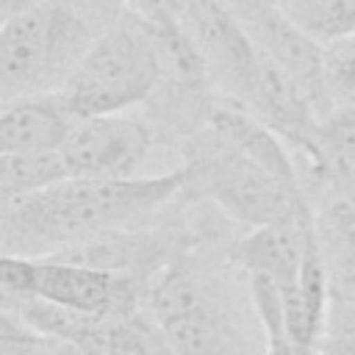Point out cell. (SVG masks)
<instances>
[{
  "label": "cell",
  "mask_w": 355,
  "mask_h": 355,
  "mask_svg": "<svg viewBox=\"0 0 355 355\" xmlns=\"http://www.w3.org/2000/svg\"><path fill=\"white\" fill-rule=\"evenodd\" d=\"M183 189L180 166L150 178H69L31 197L0 202L3 255L50 258L169 211Z\"/></svg>",
  "instance_id": "obj_1"
},
{
  "label": "cell",
  "mask_w": 355,
  "mask_h": 355,
  "mask_svg": "<svg viewBox=\"0 0 355 355\" xmlns=\"http://www.w3.org/2000/svg\"><path fill=\"white\" fill-rule=\"evenodd\" d=\"M227 241L225 236L202 239L147 291V311L175 355H266L247 275L227 261Z\"/></svg>",
  "instance_id": "obj_2"
},
{
  "label": "cell",
  "mask_w": 355,
  "mask_h": 355,
  "mask_svg": "<svg viewBox=\"0 0 355 355\" xmlns=\"http://www.w3.org/2000/svg\"><path fill=\"white\" fill-rule=\"evenodd\" d=\"M122 0H50L0 25V100L61 92Z\"/></svg>",
  "instance_id": "obj_3"
},
{
  "label": "cell",
  "mask_w": 355,
  "mask_h": 355,
  "mask_svg": "<svg viewBox=\"0 0 355 355\" xmlns=\"http://www.w3.org/2000/svg\"><path fill=\"white\" fill-rule=\"evenodd\" d=\"M180 202H208L230 225L255 230L313 208L305 189H291L266 166L239 150L214 125L178 147Z\"/></svg>",
  "instance_id": "obj_4"
},
{
  "label": "cell",
  "mask_w": 355,
  "mask_h": 355,
  "mask_svg": "<svg viewBox=\"0 0 355 355\" xmlns=\"http://www.w3.org/2000/svg\"><path fill=\"white\" fill-rule=\"evenodd\" d=\"M158 80V47L150 19L125 8L89 47L64 97L78 119L100 114H128L144 105Z\"/></svg>",
  "instance_id": "obj_5"
},
{
  "label": "cell",
  "mask_w": 355,
  "mask_h": 355,
  "mask_svg": "<svg viewBox=\"0 0 355 355\" xmlns=\"http://www.w3.org/2000/svg\"><path fill=\"white\" fill-rule=\"evenodd\" d=\"M158 47V80L144 103L155 144L178 150L211 125L225 94L216 89L208 61L194 36L180 22H153Z\"/></svg>",
  "instance_id": "obj_6"
},
{
  "label": "cell",
  "mask_w": 355,
  "mask_h": 355,
  "mask_svg": "<svg viewBox=\"0 0 355 355\" xmlns=\"http://www.w3.org/2000/svg\"><path fill=\"white\" fill-rule=\"evenodd\" d=\"M0 294L39 297L92 316H125L147 308V286L130 275L94 269L67 258H0Z\"/></svg>",
  "instance_id": "obj_7"
},
{
  "label": "cell",
  "mask_w": 355,
  "mask_h": 355,
  "mask_svg": "<svg viewBox=\"0 0 355 355\" xmlns=\"http://www.w3.org/2000/svg\"><path fill=\"white\" fill-rule=\"evenodd\" d=\"M230 14L239 19L250 42L266 55L275 67H280L311 100L319 119L333 111V103L324 89V67H322V44L302 33L280 0H222Z\"/></svg>",
  "instance_id": "obj_8"
},
{
  "label": "cell",
  "mask_w": 355,
  "mask_h": 355,
  "mask_svg": "<svg viewBox=\"0 0 355 355\" xmlns=\"http://www.w3.org/2000/svg\"><path fill=\"white\" fill-rule=\"evenodd\" d=\"M153 147L158 144L141 114H100L78 119L61 153L72 178H136Z\"/></svg>",
  "instance_id": "obj_9"
},
{
  "label": "cell",
  "mask_w": 355,
  "mask_h": 355,
  "mask_svg": "<svg viewBox=\"0 0 355 355\" xmlns=\"http://www.w3.org/2000/svg\"><path fill=\"white\" fill-rule=\"evenodd\" d=\"M311 236H313V208L255 230H244L241 236L227 241L225 252L227 261L244 275H266L280 286V291H286L300 277Z\"/></svg>",
  "instance_id": "obj_10"
},
{
  "label": "cell",
  "mask_w": 355,
  "mask_h": 355,
  "mask_svg": "<svg viewBox=\"0 0 355 355\" xmlns=\"http://www.w3.org/2000/svg\"><path fill=\"white\" fill-rule=\"evenodd\" d=\"M78 116L64 92L8 100L0 111V153L61 150Z\"/></svg>",
  "instance_id": "obj_11"
},
{
  "label": "cell",
  "mask_w": 355,
  "mask_h": 355,
  "mask_svg": "<svg viewBox=\"0 0 355 355\" xmlns=\"http://www.w3.org/2000/svg\"><path fill=\"white\" fill-rule=\"evenodd\" d=\"M313 225L330 302L355 300V205L341 197H322L313 202Z\"/></svg>",
  "instance_id": "obj_12"
},
{
  "label": "cell",
  "mask_w": 355,
  "mask_h": 355,
  "mask_svg": "<svg viewBox=\"0 0 355 355\" xmlns=\"http://www.w3.org/2000/svg\"><path fill=\"white\" fill-rule=\"evenodd\" d=\"M61 150L44 153H0V202L19 200L69 180Z\"/></svg>",
  "instance_id": "obj_13"
},
{
  "label": "cell",
  "mask_w": 355,
  "mask_h": 355,
  "mask_svg": "<svg viewBox=\"0 0 355 355\" xmlns=\"http://www.w3.org/2000/svg\"><path fill=\"white\" fill-rule=\"evenodd\" d=\"M97 352L105 355H175L155 316L141 308L125 316H105Z\"/></svg>",
  "instance_id": "obj_14"
},
{
  "label": "cell",
  "mask_w": 355,
  "mask_h": 355,
  "mask_svg": "<svg viewBox=\"0 0 355 355\" xmlns=\"http://www.w3.org/2000/svg\"><path fill=\"white\" fill-rule=\"evenodd\" d=\"M280 6L322 47L355 33V0H280Z\"/></svg>",
  "instance_id": "obj_15"
},
{
  "label": "cell",
  "mask_w": 355,
  "mask_h": 355,
  "mask_svg": "<svg viewBox=\"0 0 355 355\" xmlns=\"http://www.w3.org/2000/svg\"><path fill=\"white\" fill-rule=\"evenodd\" d=\"M78 352L75 344L47 336L17 313L0 308V355H72Z\"/></svg>",
  "instance_id": "obj_16"
},
{
  "label": "cell",
  "mask_w": 355,
  "mask_h": 355,
  "mask_svg": "<svg viewBox=\"0 0 355 355\" xmlns=\"http://www.w3.org/2000/svg\"><path fill=\"white\" fill-rule=\"evenodd\" d=\"M324 89L336 105H355V33L322 47Z\"/></svg>",
  "instance_id": "obj_17"
},
{
  "label": "cell",
  "mask_w": 355,
  "mask_h": 355,
  "mask_svg": "<svg viewBox=\"0 0 355 355\" xmlns=\"http://www.w3.org/2000/svg\"><path fill=\"white\" fill-rule=\"evenodd\" d=\"M330 158L355 172V105H336L319 119V153L305 161Z\"/></svg>",
  "instance_id": "obj_18"
},
{
  "label": "cell",
  "mask_w": 355,
  "mask_h": 355,
  "mask_svg": "<svg viewBox=\"0 0 355 355\" xmlns=\"http://www.w3.org/2000/svg\"><path fill=\"white\" fill-rule=\"evenodd\" d=\"M319 352H322V347L297 344L291 336H280V338L266 341V355H319Z\"/></svg>",
  "instance_id": "obj_19"
},
{
  "label": "cell",
  "mask_w": 355,
  "mask_h": 355,
  "mask_svg": "<svg viewBox=\"0 0 355 355\" xmlns=\"http://www.w3.org/2000/svg\"><path fill=\"white\" fill-rule=\"evenodd\" d=\"M50 0H0V19H8L14 14H22V11H31V8H39Z\"/></svg>",
  "instance_id": "obj_20"
},
{
  "label": "cell",
  "mask_w": 355,
  "mask_h": 355,
  "mask_svg": "<svg viewBox=\"0 0 355 355\" xmlns=\"http://www.w3.org/2000/svg\"><path fill=\"white\" fill-rule=\"evenodd\" d=\"M319 355H336V352H330V349H322V352H319Z\"/></svg>",
  "instance_id": "obj_21"
}]
</instances>
